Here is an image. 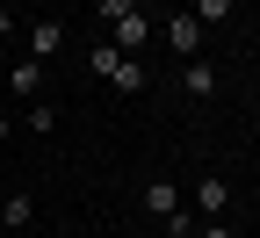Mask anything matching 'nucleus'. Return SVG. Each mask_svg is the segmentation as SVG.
<instances>
[{"label":"nucleus","mask_w":260,"mask_h":238,"mask_svg":"<svg viewBox=\"0 0 260 238\" xmlns=\"http://www.w3.org/2000/svg\"><path fill=\"white\" fill-rule=\"evenodd\" d=\"M167 51L188 65L195 51H203V22H195V15H167Z\"/></svg>","instance_id":"obj_3"},{"label":"nucleus","mask_w":260,"mask_h":238,"mask_svg":"<svg viewBox=\"0 0 260 238\" xmlns=\"http://www.w3.org/2000/svg\"><path fill=\"white\" fill-rule=\"evenodd\" d=\"M145 210H152L159 224H167V217L181 210V188H174V181H152V188H145Z\"/></svg>","instance_id":"obj_6"},{"label":"nucleus","mask_w":260,"mask_h":238,"mask_svg":"<svg viewBox=\"0 0 260 238\" xmlns=\"http://www.w3.org/2000/svg\"><path fill=\"white\" fill-rule=\"evenodd\" d=\"M58 51H65V29H58L51 15H44V22H29V58L44 65V58H58Z\"/></svg>","instance_id":"obj_4"},{"label":"nucleus","mask_w":260,"mask_h":238,"mask_svg":"<svg viewBox=\"0 0 260 238\" xmlns=\"http://www.w3.org/2000/svg\"><path fill=\"white\" fill-rule=\"evenodd\" d=\"M138 0H102V22H116V15H130Z\"/></svg>","instance_id":"obj_13"},{"label":"nucleus","mask_w":260,"mask_h":238,"mask_svg":"<svg viewBox=\"0 0 260 238\" xmlns=\"http://www.w3.org/2000/svg\"><path fill=\"white\" fill-rule=\"evenodd\" d=\"M181 87H188L195 101H210V94H217V73H210L203 58H188V65H181Z\"/></svg>","instance_id":"obj_7"},{"label":"nucleus","mask_w":260,"mask_h":238,"mask_svg":"<svg viewBox=\"0 0 260 238\" xmlns=\"http://www.w3.org/2000/svg\"><path fill=\"white\" fill-rule=\"evenodd\" d=\"M8 29H15V15H8V8H0V37H8Z\"/></svg>","instance_id":"obj_14"},{"label":"nucleus","mask_w":260,"mask_h":238,"mask_svg":"<svg viewBox=\"0 0 260 238\" xmlns=\"http://www.w3.org/2000/svg\"><path fill=\"white\" fill-rule=\"evenodd\" d=\"M109 29H116V37H109V44H116V51H123V58H138V51H145V44H152V29H159V22H152V15H145V8H130V15H116V22H109Z\"/></svg>","instance_id":"obj_2"},{"label":"nucleus","mask_w":260,"mask_h":238,"mask_svg":"<svg viewBox=\"0 0 260 238\" xmlns=\"http://www.w3.org/2000/svg\"><path fill=\"white\" fill-rule=\"evenodd\" d=\"M195 210H203V217H224V210H232V181H195Z\"/></svg>","instance_id":"obj_5"},{"label":"nucleus","mask_w":260,"mask_h":238,"mask_svg":"<svg viewBox=\"0 0 260 238\" xmlns=\"http://www.w3.org/2000/svg\"><path fill=\"white\" fill-rule=\"evenodd\" d=\"M22 123H29V130H37V138H51V130H58V109H51V101H37V109H29Z\"/></svg>","instance_id":"obj_11"},{"label":"nucleus","mask_w":260,"mask_h":238,"mask_svg":"<svg viewBox=\"0 0 260 238\" xmlns=\"http://www.w3.org/2000/svg\"><path fill=\"white\" fill-rule=\"evenodd\" d=\"M8 87H15L22 101H37V87H44V80H37V58H29V65H8Z\"/></svg>","instance_id":"obj_9"},{"label":"nucleus","mask_w":260,"mask_h":238,"mask_svg":"<svg viewBox=\"0 0 260 238\" xmlns=\"http://www.w3.org/2000/svg\"><path fill=\"white\" fill-rule=\"evenodd\" d=\"M195 238H239V231H232V224H224V217H210L203 231H195Z\"/></svg>","instance_id":"obj_12"},{"label":"nucleus","mask_w":260,"mask_h":238,"mask_svg":"<svg viewBox=\"0 0 260 238\" xmlns=\"http://www.w3.org/2000/svg\"><path fill=\"white\" fill-rule=\"evenodd\" d=\"M0 224H8V231H29V224H37V202H29V195H8V202H0Z\"/></svg>","instance_id":"obj_8"},{"label":"nucleus","mask_w":260,"mask_h":238,"mask_svg":"<svg viewBox=\"0 0 260 238\" xmlns=\"http://www.w3.org/2000/svg\"><path fill=\"white\" fill-rule=\"evenodd\" d=\"M94 73H102L116 94H145V65H138V58H123L116 44H94Z\"/></svg>","instance_id":"obj_1"},{"label":"nucleus","mask_w":260,"mask_h":238,"mask_svg":"<svg viewBox=\"0 0 260 238\" xmlns=\"http://www.w3.org/2000/svg\"><path fill=\"white\" fill-rule=\"evenodd\" d=\"M232 8H239V0H188V15H195V22H203V29H210V22H224V15H232Z\"/></svg>","instance_id":"obj_10"}]
</instances>
